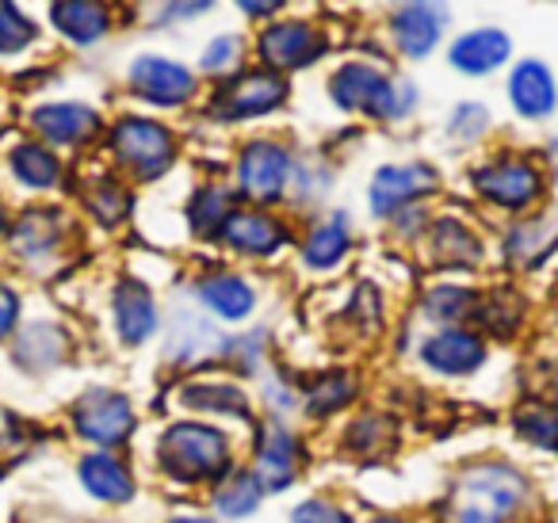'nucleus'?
<instances>
[{
  "instance_id": "nucleus-1",
  "label": "nucleus",
  "mask_w": 558,
  "mask_h": 523,
  "mask_svg": "<svg viewBox=\"0 0 558 523\" xmlns=\"http://www.w3.org/2000/svg\"><path fill=\"white\" fill-rule=\"evenodd\" d=\"M524 497V477L509 466H474L456 485L451 520L456 523H505Z\"/></svg>"
},
{
  "instance_id": "nucleus-2",
  "label": "nucleus",
  "mask_w": 558,
  "mask_h": 523,
  "mask_svg": "<svg viewBox=\"0 0 558 523\" xmlns=\"http://www.w3.org/2000/svg\"><path fill=\"white\" fill-rule=\"evenodd\" d=\"M161 466L180 482H203V477H222L230 466V447L218 428L207 424H177L161 439Z\"/></svg>"
},
{
  "instance_id": "nucleus-3",
  "label": "nucleus",
  "mask_w": 558,
  "mask_h": 523,
  "mask_svg": "<svg viewBox=\"0 0 558 523\" xmlns=\"http://www.w3.org/2000/svg\"><path fill=\"white\" fill-rule=\"evenodd\" d=\"M333 100L344 111H372L375 119H398L413 108L417 93L405 81H390L372 65L352 62L333 77Z\"/></svg>"
},
{
  "instance_id": "nucleus-4",
  "label": "nucleus",
  "mask_w": 558,
  "mask_h": 523,
  "mask_svg": "<svg viewBox=\"0 0 558 523\" xmlns=\"http://www.w3.org/2000/svg\"><path fill=\"white\" fill-rule=\"evenodd\" d=\"M111 149L119 161H126L131 169H138L142 177H157L169 169L172 161V134L165 126L149 123V119H126L111 134Z\"/></svg>"
},
{
  "instance_id": "nucleus-5",
  "label": "nucleus",
  "mask_w": 558,
  "mask_h": 523,
  "mask_svg": "<svg viewBox=\"0 0 558 523\" xmlns=\"http://www.w3.org/2000/svg\"><path fill=\"white\" fill-rule=\"evenodd\" d=\"M77 428H81V436H88L93 443H123L134 431L131 401L111 390L85 393V398L77 401Z\"/></svg>"
},
{
  "instance_id": "nucleus-6",
  "label": "nucleus",
  "mask_w": 558,
  "mask_h": 523,
  "mask_svg": "<svg viewBox=\"0 0 558 523\" xmlns=\"http://www.w3.org/2000/svg\"><path fill=\"white\" fill-rule=\"evenodd\" d=\"M326 39L311 24H279L260 35V58L271 70H303L322 58Z\"/></svg>"
},
{
  "instance_id": "nucleus-7",
  "label": "nucleus",
  "mask_w": 558,
  "mask_h": 523,
  "mask_svg": "<svg viewBox=\"0 0 558 523\" xmlns=\"http://www.w3.org/2000/svg\"><path fill=\"white\" fill-rule=\"evenodd\" d=\"M478 192L486 195L489 203L509 210H524L527 203L539 195V172L532 169L527 161H497L489 169L478 172Z\"/></svg>"
},
{
  "instance_id": "nucleus-8",
  "label": "nucleus",
  "mask_w": 558,
  "mask_h": 523,
  "mask_svg": "<svg viewBox=\"0 0 558 523\" xmlns=\"http://www.w3.org/2000/svg\"><path fill=\"white\" fill-rule=\"evenodd\" d=\"M288 96V85L276 73H245L233 85L222 88V100H218V111L226 119H248V115H264V111L279 108Z\"/></svg>"
},
{
  "instance_id": "nucleus-9",
  "label": "nucleus",
  "mask_w": 558,
  "mask_h": 523,
  "mask_svg": "<svg viewBox=\"0 0 558 523\" xmlns=\"http://www.w3.org/2000/svg\"><path fill=\"white\" fill-rule=\"evenodd\" d=\"M241 192H248L253 199H276L288 184V154L271 142H253V146L241 154L238 165Z\"/></svg>"
},
{
  "instance_id": "nucleus-10",
  "label": "nucleus",
  "mask_w": 558,
  "mask_h": 523,
  "mask_svg": "<svg viewBox=\"0 0 558 523\" xmlns=\"http://www.w3.org/2000/svg\"><path fill=\"white\" fill-rule=\"evenodd\" d=\"M131 81L138 88V96L154 104H180L192 96V73L177 62H165V58H138L131 70Z\"/></svg>"
},
{
  "instance_id": "nucleus-11",
  "label": "nucleus",
  "mask_w": 558,
  "mask_h": 523,
  "mask_svg": "<svg viewBox=\"0 0 558 523\" xmlns=\"http://www.w3.org/2000/svg\"><path fill=\"white\" fill-rule=\"evenodd\" d=\"M295 470H299L295 436H291L288 428H279V424H268L260 439V459H256V485L271 492L288 489Z\"/></svg>"
},
{
  "instance_id": "nucleus-12",
  "label": "nucleus",
  "mask_w": 558,
  "mask_h": 523,
  "mask_svg": "<svg viewBox=\"0 0 558 523\" xmlns=\"http://www.w3.org/2000/svg\"><path fill=\"white\" fill-rule=\"evenodd\" d=\"M428 367L444 370V375H471L474 367L482 363L486 348L474 332H463V329H448V332H436L425 348H421Z\"/></svg>"
},
{
  "instance_id": "nucleus-13",
  "label": "nucleus",
  "mask_w": 558,
  "mask_h": 523,
  "mask_svg": "<svg viewBox=\"0 0 558 523\" xmlns=\"http://www.w3.org/2000/svg\"><path fill=\"white\" fill-rule=\"evenodd\" d=\"M433 187V172L421 169V165H395V169H383L372 184V207L375 215H390L402 203L417 199L421 192Z\"/></svg>"
},
{
  "instance_id": "nucleus-14",
  "label": "nucleus",
  "mask_w": 558,
  "mask_h": 523,
  "mask_svg": "<svg viewBox=\"0 0 558 523\" xmlns=\"http://www.w3.org/2000/svg\"><path fill=\"white\" fill-rule=\"evenodd\" d=\"M222 238L230 241L233 248H241V253L268 256L288 241V233H283V226H279L276 218L260 215V210H233V218L226 222Z\"/></svg>"
},
{
  "instance_id": "nucleus-15",
  "label": "nucleus",
  "mask_w": 558,
  "mask_h": 523,
  "mask_svg": "<svg viewBox=\"0 0 558 523\" xmlns=\"http://www.w3.org/2000/svg\"><path fill=\"white\" fill-rule=\"evenodd\" d=\"M440 32H444V9H436V4H405V9H398L395 35H398V47L410 58H425L436 47Z\"/></svg>"
},
{
  "instance_id": "nucleus-16",
  "label": "nucleus",
  "mask_w": 558,
  "mask_h": 523,
  "mask_svg": "<svg viewBox=\"0 0 558 523\" xmlns=\"http://www.w3.org/2000/svg\"><path fill=\"white\" fill-rule=\"evenodd\" d=\"M509 96H512V104H517L520 115H527V119L550 115L558 104L555 81H550V73L543 70L539 62L517 65V73H512V81H509Z\"/></svg>"
},
{
  "instance_id": "nucleus-17",
  "label": "nucleus",
  "mask_w": 558,
  "mask_h": 523,
  "mask_svg": "<svg viewBox=\"0 0 558 523\" xmlns=\"http://www.w3.org/2000/svg\"><path fill=\"white\" fill-rule=\"evenodd\" d=\"M116 325H119V332H123L126 344H142L157 325L154 294H149L142 283H134V279H123L116 291Z\"/></svg>"
},
{
  "instance_id": "nucleus-18",
  "label": "nucleus",
  "mask_w": 558,
  "mask_h": 523,
  "mask_svg": "<svg viewBox=\"0 0 558 523\" xmlns=\"http://www.w3.org/2000/svg\"><path fill=\"white\" fill-rule=\"evenodd\" d=\"M509 58V35H501L497 27H482V32H471L451 47V65L463 73H489Z\"/></svg>"
},
{
  "instance_id": "nucleus-19",
  "label": "nucleus",
  "mask_w": 558,
  "mask_h": 523,
  "mask_svg": "<svg viewBox=\"0 0 558 523\" xmlns=\"http://www.w3.org/2000/svg\"><path fill=\"white\" fill-rule=\"evenodd\" d=\"M35 126L54 146H73V142L88 138L96 131V115L88 108H77V104H50V108L35 111Z\"/></svg>"
},
{
  "instance_id": "nucleus-20",
  "label": "nucleus",
  "mask_w": 558,
  "mask_h": 523,
  "mask_svg": "<svg viewBox=\"0 0 558 523\" xmlns=\"http://www.w3.org/2000/svg\"><path fill=\"white\" fill-rule=\"evenodd\" d=\"M81 482L100 500H126L134 492L131 470L119 459H111V454H88V459L81 462Z\"/></svg>"
},
{
  "instance_id": "nucleus-21",
  "label": "nucleus",
  "mask_w": 558,
  "mask_h": 523,
  "mask_svg": "<svg viewBox=\"0 0 558 523\" xmlns=\"http://www.w3.org/2000/svg\"><path fill=\"white\" fill-rule=\"evenodd\" d=\"M215 352H218V332L210 329L203 317L177 314V325H172V337H169V360L195 363V360H207V355H215Z\"/></svg>"
},
{
  "instance_id": "nucleus-22",
  "label": "nucleus",
  "mask_w": 558,
  "mask_h": 523,
  "mask_svg": "<svg viewBox=\"0 0 558 523\" xmlns=\"http://www.w3.org/2000/svg\"><path fill=\"white\" fill-rule=\"evenodd\" d=\"M199 299H203V306L215 309V314L226 317V321H238V317H245L248 309H253V291H248V283H241L238 276L203 279Z\"/></svg>"
},
{
  "instance_id": "nucleus-23",
  "label": "nucleus",
  "mask_w": 558,
  "mask_h": 523,
  "mask_svg": "<svg viewBox=\"0 0 558 523\" xmlns=\"http://www.w3.org/2000/svg\"><path fill=\"white\" fill-rule=\"evenodd\" d=\"M58 32L70 35L73 42H96L108 32V9L104 4H54L50 9Z\"/></svg>"
},
{
  "instance_id": "nucleus-24",
  "label": "nucleus",
  "mask_w": 558,
  "mask_h": 523,
  "mask_svg": "<svg viewBox=\"0 0 558 523\" xmlns=\"http://www.w3.org/2000/svg\"><path fill=\"white\" fill-rule=\"evenodd\" d=\"M344 253H349V230H344V218L326 222L322 230H314L311 241H306V264H311V268H333Z\"/></svg>"
},
{
  "instance_id": "nucleus-25",
  "label": "nucleus",
  "mask_w": 558,
  "mask_h": 523,
  "mask_svg": "<svg viewBox=\"0 0 558 523\" xmlns=\"http://www.w3.org/2000/svg\"><path fill=\"white\" fill-rule=\"evenodd\" d=\"M12 241H16V248H20V253H27V256L47 253V248L58 241V218L50 215V210H43V207L32 210V215L20 218Z\"/></svg>"
},
{
  "instance_id": "nucleus-26",
  "label": "nucleus",
  "mask_w": 558,
  "mask_h": 523,
  "mask_svg": "<svg viewBox=\"0 0 558 523\" xmlns=\"http://www.w3.org/2000/svg\"><path fill=\"white\" fill-rule=\"evenodd\" d=\"M12 169H16V177L32 187L58 184V157L43 146H20L16 154H12Z\"/></svg>"
},
{
  "instance_id": "nucleus-27",
  "label": "nucleus",
  "mask_w": 558,
  "mask_h": 523,
  "mask_svg": "<svg viewBox=\"0 0 558 523\" xmlns=\"http://www.w3.org/2000/svg\"><path fill=\"white\" fill-rule=\"evenodd\" d=\"M230 218H233V195L222 192V187H207V192L192 203V226L199 233L226 230Z\"/></svg>"
},
{
  "instance_id": "nucleus-28",
  "label": "nucleus",
  "mask_w": 558,
  "mask_h": 523,
  "mask_svg": "<svg viewBox=\"0 0 558 523\" xmlns=\"http://www.w3.org/2000/svg\"><path fill=\"white\" fill-rule=\"evenodd\" d=\"M436 256L444 264H471L478 260V241L459 222H440L436 226Z\"/></svg>"
},
{
  "instance_id": "nucleus-29",
  "label": "nucleus",
  "mask_w": 558,
  "mask_h": 523,
  "mask_svg": "<svg viewBox=\"0 0 558 523\" xmlns=\"http://www.w3.org/2000/svg\"><path fill=\"white\" fill-rule=\"evenodd\" d=\"M184 401L203 409H215V413H233V416H248L245 393L230 390V386H187Z\"/></svg>"
},
{
  "instance_id": "nucleus-30",
  "label": "nucleus",
  "mask_w": 558,
  "mask_h": 523,
  "mask_svg": "<svg viewBox=\"0 0 558 523\" xmlns=\"http://www.w3.org/2000/svg\"><path fill=\"white\" fill-rule=\"evenodd\" d=\"M517 431L539 447H555L558 443V413L555 409H543V405L524 409V413H517Z\"/></svg>"
},
{
  "instance_id": "nucleus-31",
  "label": "nucleus",
  "mask_w": 558,
  "mask_h": 523,
  "mask_svg": "<svg viewBox=\"0 0 558 523\" xmlns=\"http://www.w3.org/2000/svg\"><path fill=\"white\" fill-rule=\"evenodd\" d=\"M471 306H474V294L463 291V287H436L425 302L428 314L440 317V321H456V317L471 314Z\"/></svg>"
},
{
  "instance_id": "nucleus-32",
  "label": "nucleus",
  "mask_w": 558,
  "mask_h": 523,
  "mask_svg": "<svg viewBox=\"0 0 558 523\" xmlns=\"http://www.w3.org/2000/svg\"><path fill=\"white\" fill-rule=\"evenodd\" d=\"M256 504H260V485L253 477H238V482L218 492V512L222 515H248Z\"/></svg>"
},
{
  "instance_id": "nucleus-33",
  "label": "nucleus",
  "mask_w": 558,
  "mask_h": 523,
  "mask_svg": "<svg viewBox=\"0 0 558 523\" xmlns=\"http://www.w3.org/2000/svg\"><path fill=\"white\" fill-rule=\"evenodd\" d=\"M32 42V24L12 4H0V54H16Z\"/></svg>"
},
{
  "instance_id": "nucleus-34",
  "label": "nucleus",
  "mask_w": 558,
  "mask_h": 523,
  "mask_svg": "<svg viewBox=\"0 0 558 523\" xmlns=\"http://www.w3.org/2000/svg\"><path fill=\"white\" fill-rule=\"evenodd\" d=\"M352 398V382L344 375H329L322 386H314L311 390V405L318 409V413H329V409H341L344 401Z\"/></svg>"
},
{
  "instance_id": "nucleus-35",
  "label": "nucleus",
  "mask_w": 558,
  "mask_h": 523,
  "mask_svg": "<svg viewBox=\"0 0 558 523\" xmlns=\"http://www.w3.org/2000/svg\"><path fill=\"white\" fill-rule=\"evenodd\" d=\"M88 207L96 210V215L104 218V222H119L123 218V210H126V195L119 192V184H100L93 195H88Z\"/></svg>"
},
{
  "instance_id": "nucleus-36",
  "label": "nucleus",
  "mask_w": 558,
  "mask_h": 523,
  "mask_svg": "<svg viewBox=\"0 0 558 523\" xmlns=\"http://www.w3.org/2000/svg\"><path fill=\"white\" fill-rule=\"evenodd\" d=\"M238 54H241V42L233 39V35H226V39H215L207 47V54H203V70L207 73H226L238 65Z\"/></svg>"
},
{
  "instance_id": "nucleus-37",
  "label": "nucleus",
  "mask_w": 558,
  "mask_h": 523,
  "mask_svg": "<svg viewBox=\"0 0 558 523\" xmlns=\"http://www.w3.org/2000/svg\"><path fill=\"white\" fill-rule=\"evenodd\" d=\"M295 523H349V515L341 508L326 504V500H306L295 508Z\"/></svg>"
},
{
  "instance_id": "nucleus-38",
  "label": "nucleus",
  "mask_w": 558,
  "mask_h": 523,
  "mask_svg": "<svg viewBox=\"0 0 558 523\" xmlns=\"http://www.w3.org/2000/svg\"><path fill=\"white\" fill-rule=\"evenodd\" d=\"M16 314H20L16 294H12L9 287L0 283V340H4L12 332V325H16Z\"/></svg>"
},
{
  "instance_id": "nucleus-39",
  "label": "nucleus",
  "mask_w": 558,
  "mask_h": 523,
  "mask_svg": "<svg viewBox=\"0 0 558 523\" xmlns=\"http://www.w3.org/2000/svg\"><path fill=\"white\" fill-rule=\"evenodd\" d=\"M172 523H210V520H199V515H184V520H172Z\"/></svg>"
},
{
  "instance_id": "nucleus-40",
  "label": "nucleus",
  "mask_w": 558,
  "mask_h": 523,
  "mask_svg": "<svg viewBox=\"0 0 558 523\" xmlns=\"http://www.w3.org/2000/svg\"><path fill=\"white\" fill-rule=\"evenodd\" d=\"M375 523H402V520H375Z\"/></svg>"
},
{
  "instance_id": "nucleus-41",
  "label": "nucleus",
  "mask_w": 558,
  "mask_h": 523,
  "mask_svg": "<svg viewBox=\"0 0 558 523\" xmlns=\"http://www.w3.org/2000/svg\"><path fill=\"white\" fill-rule=\"evenodd\" d=\"M0 230H4V210H0Z\"/></svg>"
},
{
  "instance_id": "nucleus-42",
  "label": "nucleus",
  "mask_w": 558,
  "mask_h": 523,
  "mask_svg": "<svg viewBox=\"0 0 558 523\" xmlns=\"http://www.w3.org/2000/svg\"><path fill=\"white\" fill-rule=\"evenodd\" d=\"M555 398H558V378H555Z\"/></svg>"
},
{
  "instance_id": "nucleus-43",
  "label": "nucleus",
  "mask_w": 558,
  "mask_h": 523,
  "mask_svg": "<svg viewBox=\"0 0 558 523\" xmlns=\"http://www.w3.org/2000/svg\"><path fill=\"white\" fill-rule=\"evenodd\" d=\"M555 161H558V146H555Z\"/></svg>"
}]
</instances>
